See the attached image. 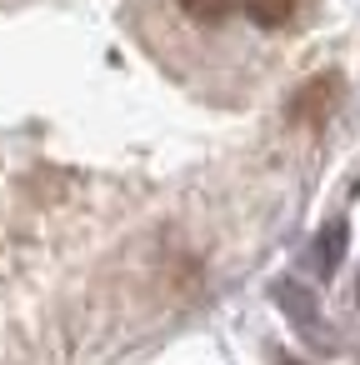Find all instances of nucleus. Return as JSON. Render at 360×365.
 I'll list each match as a JSON object with an SVG mask.
<instances>
[{
	"instance_id": "1",
	"label": "nucleus",
	"mask_w": 360,
	"mask_h": 365,
	"mask_svg": "<svg viewBox=\"0 0 360 365\" xmlns=\"http://www.w3.org/2000/svg\"><path fill=\"white\" fill-rule=\"evenodd\" d=\"M340 96H345V81L340 76H315V81H305L290 96V115L305 120V125H325V115L340 106Z\"/></svg>"
},
{
	"instance_id": "2",
	"label": "nucleus",
	"mask_w": 360,
	"mask_h": 365,
	"mask_svg": "<svg viewBox=\"0 0 360 365\" xmlns=\"http://www.w3.org/2000/svg\"><path fill=\"white\" fill-rule=\"evenodd\" d=\"M295 6H300V0H245V16L255 26H265V31H280L295 16Z\"/></svg>"
},
{
	"instance_id": "3",
	"label": "nucleus",
	"mask_w": 360,
	"mask_h": 365,
	"mask_svg": "<svg viewBox=\"0 0 360 365\" xmlns=\"http://www.w3.org/2000/svg\"><path fill=\"white\" fill-rule=\"evenodd\" d=\"M180 11L200 26H220L230 11H235V0H180Z\"/></svg>"
},
{
	"instance_id": "4",
	"label": "nucleus",
	"mask_w": 360,
	"mask_h": 365,
	"mask_svg": "<svg viewBox=\"0 0 360 365\" xmlns=\"http://www.w3.org/2000/svg\"><path fill=\"white\" fill-rule=\"evenodd\" d=\"M285 365H300V360H285Z\"/></svg>"
}]
</instances>
